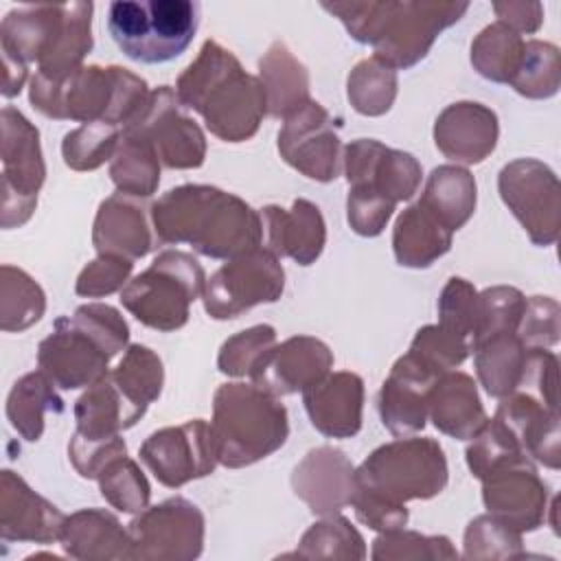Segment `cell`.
Returning <instances> with one entry per match:
<instances>
[{"label":"cell","mask_w":561,"mask_h":561,"mask_svg":"<svg viewBox=\"0 0 561 561\" xmlns=\"http://www.w3.org/2000/svg\"><path fill=\"white\" fill-rule=\"evenodd\" d=\"M162 243H191L199 254L234 259L263 239L261 215L243 199L204 184L171 188L151 208Z\"/></svg>","instance_id":"1"},{"label":"cell","mask_w":561,"mask_h":561,"mask_svg":"<svg viewBox=\"0 0 561 561\" xmlns=\"http://www.w3.org/2000/svg\"><path fill=\"white\" fill-rule=\"evenodd\" d=\"M324 11L340 18L351 37L375 48V57L392 68H410L427 55L440 31L456 24L469 2L386 0V2H324Z\"/></svg>","instance_id":"2"},{"label":"cell","mask_w":561,"mask_h":561,"mask_svg":"<svg viewBox=\"0 0 561 561\" xmlns=\"http://www.w3.org/2000/svg\"><path fill=\"white\" fill-rule=\"evenodd\" d=\"M175 94L184 107L197 110L206 127L226 142L248 140L267 110L259 79L215 39H206L197 59L180 75Z\"/></svg>","instance_id":"3"},{"label":"cell","mask_w":561,"mask_h":561,"mask_svg":"<svg viewBox=\"0 0 561 561\" xmlns=\"http://www.w3.org/2000/svg\"><path fill=\"white\" fill-rule=\"evenodd\" d=\"M147 96L145 79L118 66H79L64 77L37 72L31 81V103L42 114L83 123L127 125Z\"/></svg>","instance_id":"4"},{"label":"cell","mask_w":561,"mask_h":561,"mask_svg":"<svg viewBox=\"0 0 561 561\" xmlns=\"http://www.w3.org/2000/svg\"><path fill=\"white\" fill-rule=\"evenodd\" d=\"M127 322L110 305H83L72 318H59L39 344L37 362L59 388L92 386L107 375V362L127 344Z\"/></svg>","instance_id":"5"},{"label":"cell","mask_w":561,"mask_h":561,"mask_svg":"<svg viewBox=\"0 0 561 561\" xmlns=\"http://www.w3.org/2000/svg\"><path fill=\"white\" fill-rule=\"evenodd\" d=\"M210 430L219 462L243 467L276 451L285 443L289 425L276 394L256 383H226L215 392Z\"/></svg>","instance_id":"6"},{"label":"cell","mask_w":561,"mask_h":561,"mask_svg":"<svg viewBox=\"0 0 561 561\" xmlns=\"http://www.w3.org/2000/svg\"><path fill=\"white\" fill-rule=\"evenodd\" d=\"M199 26L193 0H116L107 7V31L125 57L167 64L180 57Z\"/></svg>","instance_id":"7"},{"label":"cell","mask_w":561,"mask_h":561,"mask_svg":"<svg viewBox=\"0 0 561 561\" xmlns=\"http://www.w3.org/2000/svg\"><path fill=\"white\" fill-rule=\"evenodd\" d=\"M447 482L443 449L432 438H401L375 449L355 471V486L401 506L412 497H432Z\"/></svg>","instance_id":"8"},{"label":"cell","mask_w":561,"mask_h":561,"mask_svg":"<svg viewBox=\"0 0 561 561\" xmlns=\"http://www.w3.org/2000/svg\"><path fill=\"white\" fill-rule=\"evenodd\" d=\"M202 265L186 252L169 250L138 274L121 294V302L147 327L180 329L188 320V305L204 291Z\"/></svg>","instance_id":"9"},{"label":"cell","mask_w":561,"mask_h":561,"mask_svg":"<svg viewBox=\"0 0 561 561\" xmlns=\"http://www.w3.org/2000/svg\"><path fill=\"white\" fill-rule=\"evenodd\" d=\"M285 272L274 252L254 248L221 265L204 285V307L217 318H237L261 302H274L283 294Z\"/></svg>","instance_id":"10"},{"label":"cell","mask_w":561,"mask_h":561,"mask_svg":"<svg viewBox=\"0 0 561 561\" xmlns=\"http://www.w3.org/2000/svg\"><path fill=\"white\" fill-rule=\"evenodd\" d=\"M178 94L162 85L151 92L138 114L125 125L123 134H131L151 145L158 160L171 169H191L204 162L206 142L195 121L180 110Z\"/></svg>","instance_id":"11"},{"label":"cell","mask_w":561,"mask_h":561,"mask_svg":"<svg viewBox=\"0 0 561 561\" xmlns=\"http://www.w3.org/2000/svg\"><path fill=\"white\" fill-rule=\"evenodd\" d=\"M2 226L24 224L35 206L46 169L39 151L37 129L13 107L2 110Z\"/></svg>","instance_id":"12"},{"label":"cell","mask_w":561,"mask_h":561,"mask_svg":"<svg viewBox=\"0 0 561 561\" xmlns=\"http://www.w3.org/2000/svg\"><path fill=\"white\" fill-rule=\"evenodd\" d=\"M500 195L537 245H550L559 232V180L539 160L522 158L500 171Z\"/></svg>","instance_id":"13"},{"label":"cell","mask_w":561,"mask_h":561,"mask_svg":"<svg viewBox=\"0 0 561 561\" xmlns=\"http://www.w3.org/2000/svg\"><path fill=\"white\" fill-rule=\"evenodd\" d=\"M140 458L167 486L208 476L219 462L213 430L202 419L153 432L142 443Z\"/></svg>","instance_id":"14"},{"label":"cell","mask_w":561,"mask_h":561,"mask_svg":"<svg viewBox=\"0 0 561 561\" xmlns=\"http://www.w3.org/2000/svg\"><path fill=\"white\" fill-rule=\"evenodd\" d=\"M278 149L294 169L311 180L329 182L340 173V136L329 112L313 101L287 116L278 134Z\"/></svg>","instance_id":"15"},{"label":"cell","mask_w":561,"mask_h":561,"mask_svg":"<svg viewBox=\"0 0 561 561\" xmlns=\"http://www.w3.org/2000/svg\"><path fill=\"white\" fill-rule=\"evenodd\" d=\"M344 169L353 191L373 193L392 204L412 197L421 182V167L410 153L388 149L373 138H359L346 147Z\"/></svg>","instance_id":"16"},{"label":"cell","mask_w":561,"mask_h":561,"mask_svg":"<svg viewBox=\"0 0 561 561\" xmlns=\"http://www.w3.org/2000/svg\"><path fill=\"white\" fill-rule=\"evenodd\" d=\"M484 504L506 528L533 530L546 506V484L524 454L493 467L484 478Z\"/></svg>","instance_id":"17"},{"label":"cell","mask_w":561,"mask_h":561,"mask_svg":"<svg viewBox=\"0 0 561 561\" xmlns=\"http://www.w3.org/2000/svg\"><path fill=\"white\" fill-rule=\"evenodd\" d=\"M331 366L333 355L327 344L309 335H298L272 346L250 377L272 394H294L298 390L305 392L324 379Z\"/></svg>","instance_id":"18"},{"label":"cell","mask_w":561,"mask_h":561,"mask_svg":"<svg viewBox=\"0 0 561 561\" xmlns=\"http://www.w3.org/2000/svg\"><path fill=\"white\" fill-rule=\"evenodd\" d=\"M440 375L414 355H403L379 392V414L392 434H412L425 425L427 394Z\"/></svg>","instance_id":"19"},{"label":"cell","mask_w":561,"mask_h":561,"mask_svg":"<svg viewBox=\"0 0 561 561\" xmlns=\"http://www.w3.org/2000/svg\"><path fill=\"white\" fill-rule=\"evenodd\" d=\"M436 147L456 162H482L495 147L497 118L480 103H454L436 118Z\"/></svg>","instance_id":"20"},{"label":"cell","mask_w":561,"mask_h":561,"mask_svg":"<svg viewBox=\"0 0 561 561\" xmlns=\"http://www.w3.org/2000/svg\"><path fill=\"white\" fill-rule=\"evenodd\" d=\"M66 18V4H26L9 11L0 26L2 57L15 64H42L53 50Z\"/></svg>","instance_id":"21"},{"label":"cell","mask_w":561,"mask_h":561,"mask_svg":"<svg viewBox=\"0 0 561 561\" xmlns=\"http://www.w3.org/2000/svg\"><path fill=\"white\" fill-rule=\"evenodd\" d=\"M305 408L316 430L333 438H348L359 432L364 386L353 373H335L302 392Z\"/></svg>","instance_id":"22"},{"label":"cell","mask_w":561,"mask_h":561,"mask_svg":"<svg viewBox=\"0 0 561 561\" xmlns=\"http://www.w3.org/2000/svg\"><path fill=\"white\" fill-rule=\"evenodd\" d=\"M263 232H267L270 252L291 256L300 265L313 263L324 248V221L307 199H296L291 210L267 206L261 213Z\"/></svg>","instance_id":"23"},{"label":"cell","mask_w":561,"mask_h":561,"mask_svg":"<svg viewBox=\"0 0 561 561\" xmlns=\"http://www.w3.org/2000/svg\"><path fill=\"white\" fill-rule=\"evenodd\" d=\"M94 245L99 254L140 259L153 248L145 206L134 195L116 193L105 199L94 221Z\"/></svg>","instance_id":"24"},{"label":"cell","mask_w":561,"mask_h":561,"mask_svg":"<svg viewBox=\"0 0 561 561\" xmlns=\"http://www.w3.org/2000/svg\"><path fill=\"white\" fill-rule=\"evenodd\" d=\"M500 419L517 438L522 451L550 469L559 467V414L530 394H506L497 408Z\"/></svg>","instance_id":"25"},{"label":"cell","mask_w":561,"mask_h":561,"mask_svg":"<svg viewBox=\"0 0 561 561\" xmlns=\"http://www.w3.org/2000/svg\"><path fill=\"white\" fill-rule=\"evenodd\" d=\"M294 489L318 513L340 511L353 500L355 473L342 451L320 447L309 451L296 467Z\"/></svg>","instance_id":"26"},{"label":"cell","mask_w":561,"mask_h":561,"mask_svg":"<svg viewBox=\"0 0 561 561\" xmlns=\"http://www.w3.org/2000/svg\"><path fill=\"white\" fill-rule=\"evenodd\" d=\"M434 425L454 438H473L486 423L476 383L465 373H443L427 394Z\"/></svg>","instance_id":"27"},{"label":"cell","mask_w":561,"mask_h":561,"mask_svg":"<svg viewBox=\"0 0 561 561\" xmlns=\"http://www.w3.org/2000/svg\"><path fill=\"white\" fill-rule=\"evenodd\" d=\"M145 412L138 410L114 383L110 375L92 383L77 401V436L85 440H103L116 436L118 430L131 427Z\"/></svg>","instance_id":"28"},{"label":"cell","mask_w":561,"mask_h":561,"mask_svg":"<svg viewBox=\"0 0 561 561\" xmlns=\"http://www.w3.org/2000/svg\"><path fill=\"white\" fill-rule=\"evenodd\" d=\"M2 495L18 508H2V535L7 539L50 541L64 530V515L26 486L13 471H2Z\"/></svg>","instance_id":"29"},{"label":"cell","mask_w":561,"mask_h":561,"mask_svg":"<svg viewBox=\"0 0 561 561\" xmlns=\"http://www.w3.org/2000/svg\"><path fill=\"white\" fill-rule=\"evenodd\" d=\"M267 112L289 116L309 101V75L283 42H274L259 61Z\"/></svg>","instance_id":"30"},{"label":"cell","mask_w":561,"mask_h":561,"mask_svg":"<svg viewBox=\"0 0 561 561\" xmlns=\"http://www.w3.org/2000/svg\"><path fill=\"white\" fill-rule=\"evenodd\" d=\"M392 245L399 265L427 267L449 250L451 230L419 202L397 219Z\"/></svg>","instance_id":"31"},{"label":"cell","mask_w":561,"mask_h":561,"mask_svg":"<svg viewBox=\"0 0 561 561\" xmlns=\"http://www.w3.org/2000/svg\"><path fill=\"white\" fill-rule=\"evenodd\" d=\"M421 204L447 228L458 230L473 213L476 206V180L467 169L438 167L432 171Z\"/></svg>","instance_id":"32"},{"label":"cell","mask_w":561,"mask_h":561,"mask_svg":"<svg viewBox=\"0 0 561 561\" xmlns=\"http://www.w3.org/2000/svg\"><path fill=\"white\" fill-rule=\"evenodd\" d=\"M476 351V370L491 397H506L517 390L522 375L526 346L517 333L506 331L491 335L473 346Z\"/></svg>","instance_id":"33"},{"label":"cell","mask_w":561,"mask_h":561,"mask_svg":"<svg viewBox=\"0 0 561 561\" xmlns=\"http://www.w3.org/2000/svg\"><path fill=\"white\" fill-rule=\"evenodd\" d=\"M53 379L46 373H28L20 381H15L9 403L7 416L11 425L26 438L37 440L44 430V412H61L64 401L53 388Z\"/></svg>","instance_id":"34"},{"label":"cell","mask_w":561,"mask_h":561,"mask_svg":"<svg viewBox=\"0 0 561 561\" xmlns=\"http://www.w3.org/2000/svg\"><path fill=\"white\" fill-rule=\"evenodd\" d=\"M524 53V39L519 33L502 22H493L480 31L471 44L473 68L497 83H508Z\"/></svg>","instance_id":"35"},{"label":"cell","mask_w":561,"mask_h":561,"mask_svg":"<svg viewBox=\"0 0 561 561\" xmlns=\"http://www.w3.org/2000/svg\"><path fill=\"white\" fill-rule=\"evenodd\" d=\"M110 175L121 193L134 197H149L160 180L158 156L149 142L138 136L123 134L116 153L112 156Z\"/></svg>","instance_id":"36"},{"label":"cell","mask_w":561,"mask_h":561,"mask_svg":"<svg viewBox=\"0 0 561 561\" xmlns=\"http://www.w3.org/2000/svg\"><path fill=\"white\" fill-rule=\"evenodd\" d=\"M110 377L121 392L145 412L162 390V362L151 348L134 344Z\"/></svg>","instance_id":"37"},{"label":"cell","mask_w":561,"mask_h":561,"mask_svg":"<svg viewBox=\"0 0 561 561\" xmlns=\"http://www.w3.org/2000/svg\"><path fill=\"white\" fill-rule=\"evenodd\" d=\"M559 48L550 42L528 39L511 85L528 99H548L559 90Z\"/></svg>","instance_id":"38"},{"label":"cell","mask_w":561,"mask_h":561,"mask_svg":"<svg viewBox=\"0 0 561 561\" xmlns=\"http://www.w3.org/2000/svg\"><path fill=\"white\" fill-rule=\"evenodd\" d=\"M397 94L394 68L377 57L359 61L348 75V101L359 114L379 116L390 110Z\"/></svg>","instance_id":"39"},{"label":"cell","mask_w":561,"mask_h":561,"mask_svg":"<svg viewBox=\"0 0 561 561\" xmlns=\"http://www.w3.org/2000/svg\"><path fill=\"white\" fill-rule=\"evenodd\" d=\"M44 313V291L39 285L11 265L2 267V329L22 331Z\"/></svg>","instance_id":"40"},{"label":"cell","mask_w":561,"mask_h":561,"mask_svg":"<svg viewBox=\"0 0 561 561\" xmlns=\"http://www.w3.org/2000/svg\"><path fill=\"white\" fill-rule=\"evenodd\" d=\"M526 298L515 287H491L478 294V316L473 346L491 335L517 331Z\"/></svg>","instance_id":"41"},{"label":"cell","mask_w":561,"mask_h":561,"mask_svg":"<svg viewBox=\"0 0 561 561\" xmlns=\"http://www.w3.org/2000/svg\"><path fill=\"white\" fill-rule=\"evenodd\" d=\"M118 147V125L85 123L83 127L66 134L61 151L64 162L77 171L96 169L112 158Z\"/></svg>","instance_id":"42"},{"label":"cell","mask_w":561,"mask_h":561,"mask_svg":"<svg viewBox=\"0 0 561 561\" xmlns=\"http://www.w3.org/2000/svg\"><path fill=\"white\" fill-rule=\"evenodd\" d=\"M96 478L101 482L103 497H107L116 508L136 513L147 506L149 484L136 462L129 460L125 454L107 462Z\"/></svg>","instance_id":"43"},{"label":"cell","mask_w":561,"mask_h":561,"mask_svg":"<svg viewBox=\"0 0 561 561\" xmlns=\"http://www.w3.org/2000/svg\"><path fill=\"white\" fill-rule=\"evenodd\" d=\"M469 351L471 344L462 335L445 329L443 324L423 327L410 346V355L421 359L438 375L447 373L451 366L462 364Z\"/></svg>","instance_id":"44"},{"label":"cell","mask_w":561,"mask_h":561,"mask_svg":"<svg viewBox=\"0 0 561 561\" xmlns=\"http://www.w3.org/2000/svg\"><path fill=\"white\" fill-rule=\"evenodd\" d=\"M524 454L513 432L500 421H486L482 430L473 436V443L467 449V462L476 478H484L493 467Z\"/></svg>","instance_id":"45"},{"label":"cell","mask_w":561,"mask_h":561,"mask_svg":"<svg viewBox=\"0 0 561 561\" xmlns=\"http://www.w3.org/2000/svg\"><path fill=\"white\" fill-rule=\"evenodd\" d=\"M274 329L267 324L241 331L221 346L219 370L232 377L250 375L261 357L274 346Z\"/></svg>","instance_id":"46"},{"label":"cell","mask_w":561,"mask_h":561,"mask_svg":"<svg viewBox=\"0 0 561 561\" xmlns=\"http://www.w3.org/2000/svg\"><path fill=\"white\" fill-rule=\"evenodd\" d=\"M440 324L458 335H462L473 348L476 316H478V294L465 278H449L440 300Z\"/></svg>","instance_id":"47"},{"label":"cell","mask_w":561,"mask_h":561,"mask_svg":"<svg viewBox=\"0 0 561 561\" xmlns=\"http://www.w3.org/2000/svg\"><path fill=\"white\" fill-rule=\"evenodd\" d=\"M517 337L526 348H543L559 340V302L548 296H533L526 300Z\"/></svg>","instance_id":"48"},{"label":"cell","mask_w":561,"mask_h":561,"mask_svg":"<svg viewBox=\"0 0 561 561\" xmlns=\"http://www.w3.org/2000/svg\"><path fill=\"white\" fill-rule=\"evenodd\" d=\"M131 272V261L114 254H101L96 261H92L77 280L75 291L79 296L96 298V296H107L116 289L123 287Z\"/></svg>","instance_id":"49"},{"label":"cell","mask_w":561,"mask_h":561,"mask_svg":"<svg viewBox=\"0 0 561 561\" xmlns=\"http://www.w3.org/2000/svg\"><path fill=\"white\" fill-rule=\"evenodd\" d=\"M493 11L497 22L506 24L515 33H535L543 22L541 2H495Z\"/></svg>","instance_id":"50"}]
</instances>
